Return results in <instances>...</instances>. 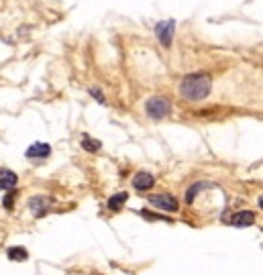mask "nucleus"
I'll return each mask as SVG.
<instances>
[{
  "mask_svg": "<svg viewBox=\"0 0 263 275\" xmlns=\"http://www.w3.org/2000/svg\"><path fill=\"white\" fill-rule=\"evenodd\" d=\"M15 198H17V190H9L7 196H5V208L7 210H13V204H15Z\"/></svg>",
  "mask_w": 263,
  "mask_h": 275,
  "instance_id": "15",
  "label": "nucleus"
},
{
  "mask_svg": "<svg viewBox=\"0 0 263 275\" xmlns=\"http://www.w3.org/2000/svg\"><path fill=\"white\" fill-rule=\"evenodd\" d=\"M51 155V145L49 143H33L25 151L27 159H47Z\"/></svg>",
  "mask_w": 263,
  "mask_h": 275,
  "instance_id": "7",
  "label": "nucleus"
},
{
  "mask_svg": "<svg viewBox=\"0 0 263 275\" xmlns=\"http://www.w3.org/2000/svg\"><path fill=\"white\" fill-rule=\"evenodd\" d=\"M49 198H45V196H35V198H31L29 200V208L35 212V216L37 218H41V216H45L47 212H49Z\"/></svg>",
  "mask_w": 263,
  "mask_h": 275,
  "instance_id": "9",
  "label": "nucleus"
},
{
  "mask_svg": "<svg viewBox=\"0 0 263 275\" xmlns=\"http://www.w3.org/2000/svg\"><path fill=\"white\" fill-rule=\"evenodd\" d=\"M147 200H149L151 206L166 210V212H178L180 210V202L172 194H151V196H147Z\"/></svg>",
  "mask_w": 263,
  "mask_h": 275,
  "instance_id": "3",
  "label": "nucleus"
},
{
  "mask_svg": "<svg viewBox=\"0 0 263 275\" xmlns=\"http://www.w3.org/2000/svg\"><path fill=\"white\" fill-rule=\"evenodd\" d=\"M7 257H9L11 261L23 263V261H27V259H29V251H27L25 247L15 245V247H9V249H7Z\"/></svg>",
  "mask_w": 263,
  "mask_h": 275,
  "instance_id": "11",
  "label": "nucleus"
},
{
  "mask_svg": "<svg viewBox=\"0 0 263 275\" xmlns=\"http://www.w3.org/2000/svg\"><path fill=\"white\" fill-rule=\"evenodd\" d=\"M139 216H143L145 220H164V223H172V218L162 216V214H151L149 210H139Z\"/></svg>",
  "mask_w": 263,
  "mask_h": 275,
  "instance_id": "14",
  "label": "nucleus"
},
{
  "mask_svg": "<svg viewBox=\"0 0 263 275\" xmlns=\"http://www.w3.org/2000/svg\"><path fill=\"white\" fill-rule=\"evenodd\" d=\"M88 92H90V96H92V98H96L100 104H107V98H104V94H102V90H100V88H90Z\"/></svg>",
  "mask_w": 263,
  "mask_h": 275,
  "instance_id": "16",
  "label": "nucleus"
},
{
  "mask_svg": "<svg viewBox=\"0 0 263 275\" xmlns=\"http://www.w3.org/2000/svg\"><path fill=\"white\" fill-rule=\"evenodd\" d=\"M231 227H237V229H245V227H251L255 225V212L251 210H241V212H235L233 218L229 220Z\"/></svg>",
  "mask_w": 263,
  "mask_h": 275,
  "instance_id": "5",
  "label": "nucleus"
},
{
  "mask_svg": "<svg viewBox=\"0 0 263 275\" xmlns=\"http://www.w3.org/2000/svg\"><path fill=\"white\" fill-rule=\"evenodd\" d=\"M206 188H213V184H208V182L192 184V186L188 188V192H186V202H188V204H192V202H194V198L200 194V190H206Z\"/></svg>",
  "mask_w": 263,
  "mask_h": 275,
  "instance_id": "12",
  "label": "nucleus"
},
{
  "mask_svg": "<svg viewBox=\"0 0 263 275\" xmlns=\"http://www.w3.org/2000/svg\"><path fill=\"white\" fill-rule=\"evenodd\" d=\"M82 149L88 151V153H96V151L102 149V143L96 141V139H92L90 135H82Z\"/></svg>",
  "mask_w": 263,
  "mask_h": 275,
  "instance_id": "13",
  "label": "nucleus"
},
{
  "mask_svg": "<svg viewBox=\"0 0 263 275\" xmlns=\"http://www.w3.org/2000/svg\"><path fill=\"white\" fill-rule=\"evenodd\" d=\"M19 184V176L11 170H5L0 168V192H9V190H15Z\"/></svg>",
  "mask_w": 263,
  "mask_h": 275,
  "instance_id": "8",
  "label": "nucleus"
},
{
  "mask_svg": "<svg viewBox=\"0 0 263 275\" xmlns=\"http://www.w3.org/2000/svg\"><path fill=\"white\" fill-rule=\"evenodd\" d=\"M174 35H176V21L170 19V21H162L155 25V37L164 47H172V41H174Z\"/></svg>",
  "mask_w": 263,
  "mask_h": 275,
  "instance_id": "4",
  "label": "nucleus"
},
{
  "mask_svg": "<svg viewBox=\"0 0 263 275\" xmlns=\"http://www.w3.org/2000/svg\"><path fill=\"white\" fill-rule=\"evenodd\" d=\"M153 186H155L153 174H149V172H137V174H135V178H133V188H135L137 192H149Z\"/></svg>",
  "mask_w": 263,
  "mask_h": 275,
  "instance_id": "6",
  "label": "nucleus"
},
{
  "mask_svg": "<svg viewBox=\"0 0 263 275\" xmlns=\"http://www.w3.org/2000/svg\"><path fill=\"white\" fill-rule=\"evenodd\" d=\"M145 113L149 115V119L153 121H162V119H168L170 113H172V102L164 96H153L145 102Z\"/></svg>",
  "mask_w": 263,
  "mask_h": 275,
  "instance_id": "2",
  "label": "nucleus"
},
{
  "mask_svg": "<svg viewBox=\"0 0 263 275\" xmlns=\"http://www.w3.org/2000/svg\"><path fill=\"white\" fill-rule=\"evenodd\" d=\"M210 90H213V82H210V76L204 74V72H198V74H190L182 80L180 84V92L186 100L190 102H200L204 100Z\"/></svg>",
  "mask_w": 263,
  "mask_h": 275,
  "instance_id": "1",
  "label": "nucleus"
},
{
  "mask_svg": "<svg viewBox=\"0 0 263 275\" xmlns=\"http://www.w3.org/2000/svg\"><path fill=\"white\" fill-rule=\"evenodd\" d=\"M127 200H129V194H127V192H119V194H115V196L109 198L107 206H109L111 212H121L123 206L127 204Z\"/></svg>",
  "mask_w": 263,
  "mask_h": 275,
  "instance_id": "10",
  "label": "nucleus"
}]
</instances>
